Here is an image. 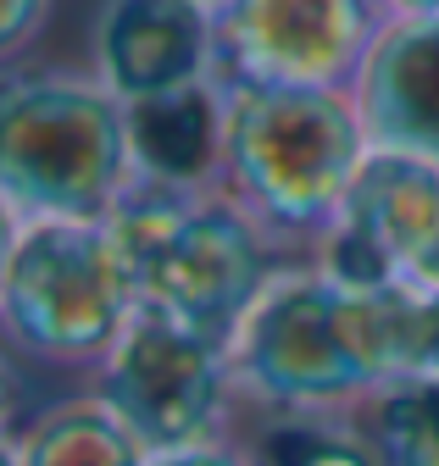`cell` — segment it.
<instances>
[{
	"label": "cell",
	"mask_w": 439,
	"mask_h": 466,
	"mask_svg": "<svg viewBox=\"0 0 439 466\" xmlns=\"http://www.w3.org/2000/svg\"><path fill=\"white\" fill-rule=\"evenodd\" d=\"M245 361L279 400L340 394L378 372L423 367V295L390 289L284 283L250 317Z\"/></svg>",
	"instance_id": "6da1fadb"
},
{
	"label": "cell",
	"mask_w": 439,
	"mask_h": 466,
	"mask_svg": "<svg viewBox=\"0 0 439 466\" xmlns=\"http://www.w3.org/2000/svg\"><path fill=\"white\" fill-rule=\"evenodd\" d=\"M0 466H17V461H12V455H6V450H0Z\"/></svg>",
	"instance_id": "7402d4cb"
},
{
	"label": "cell",
	"mask_w": 439,
	"mask_h": 466,
	"mask_svg": "<svg viewBox=\"0 0 439 466\" xmlns=\"http://www.w3.org/2000/svg\"><path fill=\"white\" fill-rule=\"evenodd\" d=\"M223 156L267 217L317 222L340 211L356 167L367 161V128L340 89L240 84L223 111Z\"/></svg>",
	"instance_id": "277c9868"
},
{
	"label": "cell",
	"mask_w": 439,
	"mask_h": 466,
	"mask_svg": "<svg viewBox=\"0 0 439 466\" xmlns=\"http://www.w3.org/2000/svg\"><path fill=\"white\" fill-rule=\"evenodd\" d=\"M128 116V150L134 161L161 184H189L217 161L223 150V116H217V100L200 84L168 89V95H150L123 106Z\"/></svg>",
	"instance_id": "8fae6325"
},
{
	"label": "cell",
	"mask_w": 439,
	"mask_h": 466,
	"mask_svg": "<svg viewBox=\"0 0 439 466\" xmlns=\"http://www.w3.org/2000/svg\"><path fill=\"white\" fill-rule=\"evenodd\" d=\"M106 233L134 278L139 306L211 344L229 339L267 283L256 228L229 206H189L173 184L117 200Z\"/></svg>",
	"instance_id": "3957f363"
},
{
	"label": "cell",
	"mask_w": 439,
	"mask_h": 466,
	"mask_svg": "<svg viewBox=\"0 0 439 466\" xmlns=\"http://www.w3.org/2000/svg\"><path fill=\"white\" fill-rule=\"evenodd\" d=\"M17 222H12V206L0 200V289H6V272H12V256H17Z\"/></svg>",
	"instance_id": "e0dca14e"
},
{
	"label": "cell",
	"mask_w": 439,
	"mask_h": 466,
	"mask_svg": "<svg viewBox=\"0 0 439 466\" xmlns=\"http://www.w3.org/2000/svg\"><path fill=\"white\" fill-rule=\"evenodd\" d=\"M272 466H367V461L345 439H328L311 428H284V433H272Z\"/></svg>",
	"instance_id": "5bb4252c"
},
{
	"label": "cell",
	"mask_w": 439,
	"mask_h": 466,
	"mask_svg": "<svg viewBox=\"0 0 439 466\" xmlns=\"http://www.w3.org/2000/svg\"><path fill=\"white\" fill-rule=\"evenodd\" d=\"M211 23L189 0H112L100 17V67L123 106L200 84Z\"/></svg>",
	"instance_id": "9c48e42d"
},
{
	"label": "cell",
	"mask_w": 439,
	"mask_h": 466,
	"mask_svg": "<svg viewBox=\"0 0 439 466\" xmlns=\"http://www.w3.org/2000/svg\"><path fill=\"white\" fill-rule=\"evenodd\" d=\"M395 6H406L412 17H439V0H395Z\"/></svg>",
	"instance_id": "ac0fdd59"
},
{
	"label": "cell",
	"mask_w": 439,
	"mask_h": 466,
	"mask_svg": "<svg viewBox=\"0 0 439 466\" xmlns=\"http://www.w3.org/2000/svg\"><path fill=\"white\" fill-rule=\"evenodd\" d=\"M383 444L395 466H439V378L412 383L383 405Z\"/></svg>",
	"instance_id": "4fadbf2b"
},
{
	"label": "cell",
	"mask_w": 439,
	"mask_h": 466,
	"mask_svg": "<svg viewBox=\"0 0 439 466\" xmlns=\"http://www.w3.org/2000/svg\"><path fill=\"white\" fill-rule=\"evenodd\" d=\"M229 56L245 84L334 89L367 62V0H229Z\"/></svg>",
	"instance_id": "8992f818"
},
{
	"label": "cell",
	"mask_w": 439,
	"mask_h": 466,
	"mask_svg": "<svg viewBox=\"0 0 439 466\" xmlns=\"http://www.w3.org/2000/svg\"><path fill=\"white\" fill-rule=\"evenodd\" d=\"M189 6H200V12H223L229 0H189Z\"/></svg>",
	"instance_id": "44dd1931"
},
{
	"label": "cell",
	"mask_w": 439,
	"mask_h": 466,
	"mask_svg": "<svg viewBox=\"0 0 439 466\" xmlns=\"http://www.w3.org/2000/svg\"><path fill=\"white\" fill-rule=\"evenodd\" d=\"M134 300V278L106 228L34 222L17 239L6 289H0V317L45 356H78L112 339Z\"/></svg>",
	"instance_id": "5b68a950"
},
{
	"label": "cell",
	"mask_w": 439,
	"mask_h": 466,
	"mask_svg": "<svg viewBox=\"0 0 439 466\" xmlns=\"http://www.w3.org/2000/svg\"><path fill=\"white\" fill-rule=\"evenodd\" d=\"M45 23V0H0V56H12Z\"/></svg>",
	"instance_id": "9a60e30c"
},
{
	"label": "cell",
	"mask_w": 439,
	"mask_h": 466,
	"mask_svg": "<svg viewBox=\"0 0 439 466\" xmlns=\"http://www.w3.org/2000/svg\"><path fill=\"white\" fill-rule=\"evenodd\" d=\"M6 405H12V372L0 367V417H6Z\"/></svg>",
	"instance_id": "ffe728a7"
},
{
	"label": "cell",
	"mask_w": 439,
	"mask_h": 466,
	"mask_svg": "<svg viewBox=\"0 0 439 466\" xmlns=\"http://www.w3.org/2000/svg\"><path fill=\"white\" fill-rule=\"evenodd\" d=\"M340 228L362 233L390 267L428 272L439 261V167L373 150L340 200Z\"/></svg>",
	"instance_id": "30bf717a"
},
{
	"label": "cell",
	"mask_w": 439,
	"mask_h": 466,
	"mask_svg": "<svg viewBox=\"0 0 439 466\" xmlns=\"http://www.w3.org/2000/svg\"><path fill=\"white\" fill-rule=\"evenodd\" d=\"M211 339L168 322V317H139L123 339L106 394L128 433L150 444H184L217 405V356Z\"/></svg>",
	"instance_id": "52a82bcc"
},
{
	"label": "cell",
	"mask_w": 439,
	"mask_h": 466,
	"mask_svg": "<svg viewBox=\"0 0 439 466\" xmlns=\"http://www.w3.org/2000/svg\"><path fill=\"white\" fill-rule=\"evenodd\" d=\"M23 466H139V461H134L128 428L89 417V411H73V417H56L50 428L34 433Z\"/></svg>",
	"instance_id": "7c38bea8"
},
{
	"label": "cell",
	"mask_w": 439,
	"mask_h": 466,
	"mask_svg": "<svg viewBox=\"0 0 439 466\" xmlns=\"http://www.w3.org/2000/svg\"><path fill=\"white\" fill-rule=\"evenodd\" d=\"M356 111L378 150L439 167V17H406L367 50Z\"/></svg>",
	"instance_id": "ba28073f"
},
{
	"label": "cell",
	"mask_w": 439,
	"mask_h": 466,
	"mask_svg": "<svg viewBox=\"0 0 439 466\" xmlns=\"http://www.w3.org/2000/svg\"><path fill=\"white\" fill-rule=\"evenodd\" d=\"M123 106L50 73L0 78V200L39 222H89L123 195L128 172Z\"/></svg>",
	"instance_id": "7a4b0ae2"
},
{
	"label": "cell",
	"mask_w": 439,
	"mask_h": 466,
	"mask_svg": "<svg viewBox=\"0 0 439 466\" xmlns=\"http://www.w3.org/2000/svg\"><path fill=\"white\" fill-rule=\"evenodd\" d=\"M423 367L439 372V289L423 295Z\"/></svg>",
	"instance_id": "2e32d148"
},
{
	"label": "cell",
	"mask_w": 439,
	"mask_h": 466,
	"mask_svg": "<svg viewBox=\"0 0 439 466\" xmlns=\"http://www.w3.org/2000/svg\"><path fill=\"white\" fill-rule=\"evenodd\" d=\"M173 466H234V461H217V455H184V461H173Z\"/></svg>",
	"instance_id": "d6986e66"
}]
</instances>
